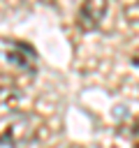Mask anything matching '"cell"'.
Wrapping results in <instances>:
<instances>
[{"instance_id": "obj_1", "label": "cell", "mask_w": 139, "mask_h": 148, "mask_svg": "<svg viewBox=\"0 0 139 148\" xmlns=\"http://www.w3.org/2000/svg\"><path fill=\"white\" fill-rule=\"evenodd\" d=\"M44 123L39 116L30 111H7L0 116V146L7 148H25L37 141Z\"/></svg>"}, {"instance_id": "obj_2", "label": "cell", "mask_w": 139, "mask_h": 148, "mask_svg": "<svg viewBox=\"0 0 139 148\" xmlns=\"http://www.w3.org/2000/svg\"><path fill=\"white\" fill-rule=\"evenodd\" d=\"M7 60L14 67H19L21 72L30 74V76L37 72V51L30 44H25V42L9 39L7 42Z\"/></svg>"}, {"instance_id": "obj_3", "label": "cell", "mask_w": 139, "mask_h": 148, "mask_svg": "<svg viewBox=\"0 0 139 148\" xmlns=\"http://www.w3.org/2000/svg\"><path fill=\"white\" fill-rule=\"evenodd\" d=\"M109 9V0H83L76 12V25L83 32H93L100 28L104 14Z\"/></svg>"}, {"instance_id": "obj_4", "label": "cell", "mask_w": 139, "mask_h": 148, "mask_svg": "<svg viewBox=\"0 0 139 148\" xmlns=\"http://www.w3.org/2000/svg\"><path fill=\"white\" fill-rule=\"evenodd\" d=\"M130 141L132 148H139V120H134V125L130 127Z\"/></svg>"}, {"instance_id": "obj_5", "label": "cell", "mask_w": 139, "mask_h": 148, "mask_svg": "<svg viewBox=\"0 0 139 148\" xmlns=\"http://www.w3.org/2000/svg\"><path fill=\"white\" fill-rule=\"evenodd\" d=\"M132 65H134V67H139V49H137V51H134V56H132Z\"/></svg>"}]
</instances>
